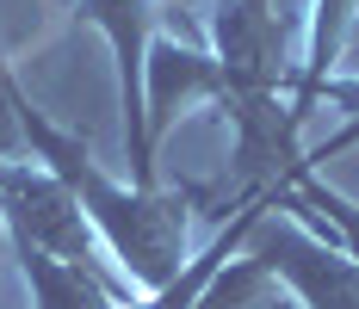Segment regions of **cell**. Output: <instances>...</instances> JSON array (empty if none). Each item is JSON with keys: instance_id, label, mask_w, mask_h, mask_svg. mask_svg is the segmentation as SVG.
<instances>
[{"instance_id": "6da1fadb", "label": "cell", "mask_w": 359, "mask_h": 309, "mask_svg": "<svg viewBox=\"0 0 359 309\" xmlns=\"http://www.w3.org/2000/svg\"><path fill=\"white\" fill-rule=\"evenodd\" d=\"M0 118H13V130L25 137L32 161L43 173H56L74 192V205L87 210L93 235L106 241V254L124 266V278L155 297L180 278V254H186V229H192V192H143V186H118L100 173L93 149L69 130H56L43 111H37L19 81L0 69Z\"/></svg>"}, {"instance_id": "7a4b0ae2", "label": "cell", "mask_w": 359, "mask_h": 309, "mask_svg": "<svg viewBox=\"0 0 359 309\" xmlns=\"http://www.w3.org/2000/svg\"><path fill=\"white\" fill-rule=\"evenodd\" d=\"M0 217H6V241L13 247H32V254H50V260H69V266H87V273L111 278L118 291H137L124 273H111L106 241L93 235L87 210L74 205V192L43 167H13L0 161Z\"/></svg>"}, {"instance_id": "3957f363", "label": "cell", "mask_w": 359, "mask_h": 309, "mask_svg": "<svg viewBox=\"0 0 359 309\" xmlns=\"http://www.w3.org/2000/svg\"><path fill=\"white\" fill-rule=\"evenodd\" d=\"M217 32V99L229 111L266 105L285 87V19L273 13V0H217L211 13Z\"/></svg>"}, {"instance_id": "277c9868", "label": "cell", "mask_w": 359, "mask_h": 309, "mask_svg": "<svg viewBox=\"0 0 359 309\" xmlns=\"http://www.w3.org/2000/svg\"><path fill=\"white\" fill-rule=\"evenodd\" d=\"M81 19L100 25V37L118 56V99H124V142H130V173L155 192V142H149V99H143V56L161 25V0H81Z\"/></svg>"}, {"instance_id": "5b68a950", "label": "cell", "mask_w": 359, "mask_h": 309, "mask_svg": "<svg viewBox=\"0 0 359 309\" xmlns=\"http://www.w3.org/2000/svg\"><path fill=\"white\" fill-rule=\"evenodd\" d=\"M248 254H260L285 278L304 309H359V260L334 254L316 235H304L291 217H273V205L260 210V223L248 229Z\"/></svg>"}, {"instance_id": "8992f818", "label": "cell", "mask_w": 359, "mask_h": 309, "mask_svg": "<svg viewBox=\"0 0 359 309\" xmlns=\"http://www.w3.org/2000/svg\"><path fill=\"white\" fill-rule=\"evenodd\" d=\"M223 74H217V56L192 50V43H161L155 62L143 69V99H149V142L174 124V111L198 93H217Z\"/></svg>"}, {"instance_id": "52a82bcc", "label": "cell", "mask_w": 359, "mask_h": 309, "mask_svg": "<svg viewBox=\"0 0 359 309\" xmlns=\"http://www.w3.org/2000/svg\"><path fill=\"white\" fill-rule=\"evenodd\" d=\"M19 266H25V284H32L37 309H118L130 297L111 278L87 273V266H69V260H50V254H32V247H19Z\"/></svg>"}, {"instance_id": "ba28073f", "label": "cell", "mask_w": 359, "mask_h": 309, "mask_svg": "<svg viewBox=\"0 0 359 309\" xmlns=\"http://www.w3.org/2000/svg\"><path fill=\"white\" fill-rule=\"evenodd\" d=\"M347 19H353V0H323V6H316V43H310L304 87H297V99H291V124H304V118L316 111V99L328 93V69H334V56H341Z\"/></svg>"}, {"instance_id": "9c48e42d", "label": "cell", "mask_w": 359, "mask_h": 309, "mask_svg": "<svg viewBox=\"0 0 359 309\" xmlns=\"http://www.w3.org/2000/svg\"><path fill=\"white\" fill-rule=\"evenodd\" d=\"M273 291H279V273H273L260 254H236V260L198 291L192 309H273Z\"/></svg>"}, {"instance_id": "30bf717a", "label": "cell", "mask_w": 359, "mask_h": 309, "mask_svg": "<svg viewBox=\"0 0 359 309\" xmlns=\"http://www.w3.org/2000/svg\"><path fill=\"white\" fill-rule=\"evenodd\" d=\"M291 186H297V198H304V205H310V210H323L328 223L341 229V241H347V254H353V260H359V205H347L341 192H328L323 179H310V161H304V167L291 173Z\"/></svg>"}, {"instance_id": "8fae6325", "label": "cell", "mask_w": 359, "mask_h": 309, "mask_svg": "<svg viewBox=\"0 0 359 309\" xmlns=\"http://www.w3.org/2000/svg\"><path fill=\"white\" fill-rule=\"evenodd\" d=\"M328 99L353 105V124H347V130H341V137H334V142L323 149V161H328V155H341V149H353V142H359V87H347V81H328Z\"/></svg>"}, {"instance_id": "7c38bea8", "label": "cell", "mask_w": 359, "mask_h": 309, "mask_svg": "<svg viewBox=\"0 0 359 309\" xmlns=\"http://www.w3.org/2000/svg\"><path fill=\"white\" fill-rule=\"evenodd\" d=\"M0 254H6V217H0Z\"/></svg>"}]
</instances>
